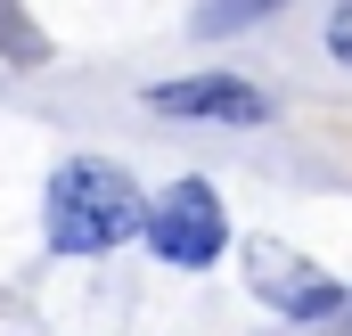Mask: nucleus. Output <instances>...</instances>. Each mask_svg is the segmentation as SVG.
Returning <instances> with one entry per match:
<instances>
[{"label":"nucleus","mask_w":352,"mask_h":336,"mask_svg":"<svg viewBox=\"0 0 352 336\" xmlns=\"http://www.w3.org/2000/svg\"><path fill=\"white\" fill-rule=\"evenodd\" d=\"M140 222H148V205H140V189L115 165H90L82 156V165H66L50 180V238L66 254H107V246H123Z\"/></svg>","instance_id":"1"},{"label":"nucleus","mask_w":352,"mask_h":336,"mask_svg":"<svg viewBox=\"0 0 352 336\" xmlns=\"http://www.w3.org/2000/svg\"><path fill=\"white\" fill-rule=\"evenodd\" d=\"M148 238H156V254H164V262H180V271L221 262V246H230L221 197H213L205 180H180V189H164V205L148 213Z\"/></svg>","instance_id":"2"},{"label":"nucleus","mask_w":352,"mask_h":336,"mask_svg":"<svg viewBox=\"0 0 352 336\" xmlns=\"http://www.w3.org/2000/svg\"><path fill=\"white\" fill-rule=\"evenodd\" d=\"M246 279H254V295H270V312H287V320H328L344 304V287L328 271H311L303 254L278 246V238H254L246 246Z\"/></svg>","instance_id":"3"},{"label":"nucleus","mask_w":352,"mask_h":336,"mask_svg":"<svg viewBox=\"0 0 352 336\" xmlns=\"http://www.w3.org/2000/svg\"><path fill=\"white\" fill-rule=\"evenodd\" d=\"M156 115H180V123H263V90L238 83V74H188V83H156L148 90Z\"/></svg>","instance_id":"4"},{"label":"nucleus","mask_w":352,"mask_h":336,"mask_svg":"<svg viewBox=\"0 0 352 336\" xmlns=\"http://www.w3.org/2000/svg\"><path fill=\"white\" fill-rule=\"evenodd\" d=\"M328 50L352 66V0H336V17H328Z\"/></svg>","instance_id":"5"}]
</instances>
